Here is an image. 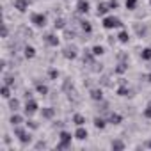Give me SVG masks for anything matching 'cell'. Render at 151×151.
Returning <instances> with one entry per match:
<instances>
[{"label": "cell", "instance_id": "cell-1", "mask_svg": "<svg viewBox=\"0 0 151 151\" xmlns=\"http://www.w3.org/2000/svg\"><path fill=\"white\" fill-rule=\"evenodd\" d=\"M14 135L20 139V142H22V144H29V142L32 140L30 133H27L23 128H20V124H16V126H14Z\"/></svg>", "mask_w": 151, "mask_h": 151}, {"label": "cell", "instance_id": "cell-2", "mask_svg": "<svg viewBox=\"0 0 151 151\" xmlns=\"http://www.w3.org/2000/svg\"><path fill=\"white\" fill-rule=\"evenodd\" d=\"M121 20L116 18V16H105L103 18V27L105 29H116V27H121Z\"/></svg>", "mask_w": 151, "mask_h": 151}, {"label": "cell", "instance_id": "cell-3", "mask_svg": "<svg viewBox=\"0 0 151 151\" xmlns=\"http://www.w3.org/2000/svg\"><path fill=\"white\" fill-rule=\"evenodd\" d=\"M69 144H71V133H68V132H60V142H59L57 149H68Z\"/></svg>", "mask_w": 151, "mask_h": 151}, {"label": "cell", "instance_id": "cell-4", "mask_svg": "<svg viewBox=\"0 0 151 151\" xmlns=\"http://www.w3.org/2000/svg\"><path fill=\"white\" fill-rule=\"evenodd\" d=\"M30 22L36 25V27H45L46 25V16L45 14H39V13H34L30 16Z\"/></svg>", "mask_w": 151, "mask_h": 151}, {"label": "cell", "instance_id": "cell-5", "mask_svg": "<svg viewBox=\"0 0 151 151\" xmlns=\"http://www.w3.org/2000/svg\"><path fill=\"white\" fill-rule=\"evenodd\" d=\"M30 0H14V9H18L20 13H25L29 9Z\"/></svg>", "mask_w": 151, "mask_h": 151}, {"label": "cell", "instance_id": "cell-6", "mask_svg": "<svg viewBox=\"0 0 151 151\" xmlns=\"http://www.w3.org/2000/svg\"><path fill=\"white\" fill-rule=\"evenodd\" d=\"M34 112H37V103L34 100H27V105H25V114L27 116H32Z\"/></svg>", "mask_w": 151, "mask_h": 151}, {"label": "cell", "instance_id": "cell-7", "mask_svg": "<svg viewBox=\"0 0 151 151\" xmlns=\"http://www.w3.org/2000/svg\"><path fill=\"white\" fill-rule=\"evenodd\" d=\"M77 9H78V13H82V14H87V13H89V2H87V0H78Z\"/></svg>", "mask_w": 151, "mask_h": 151}, {"label": "cell", "instance_id": "cell-8", "mask_svg": "<svg viewBox=\"0 0 151 151\" xmlns=\"http://www.w3.org/2000/svg\"><path fill=\"white\" fill-rule=\"evenodd\" d=\"M45 41H46V45H50V46H57V45H59V37H57L55 34H46V36H45Z\"/></svg>", "mask_w": 151, "mask_h": 151}, {"label": "cell", "instance_id": "cell-9", "mask_svg": "<svg viewBox=\"0 0 151 151\" xmlns=\"http://www.w3.org/2000/svg\"><path fill=\"white\" fill-rule=\"evenodd\" d=\"M75 139H78V140L87 139V130H86L84 126H78V128H77V132H75Z\"/></svg>", "mask_w": 151, "mask_h": 151}, {"label": "cell", "instance_id": "cell-10", "mask_svg": "<svg viewBox=\"0 0 151 151\" xmlns=\"http://www.w3.org/2000/svg\"><path fill=\"white\" fill-rule=\"evenodd\" d=\"M123 121V117L119 116V114H116V112H112L110 116H109V123H112V124H119Z\"/></svg>", "mask_w": 151, "mask_h": 151}, {"label": "cell", "instance_id": "cell-11", "mask_svg": "<svg viewBox=\"0 0 151 151\" xmlns=\"http://www.w3.org/2000/svg\"><path fill=\"white\" fill-rule=\"evenodd\" d=\"M64 57L66 59H75V57H77V48H73V46L71 48H66L64 50Z\"/></svg>", "mask_w": 151, "mask_h": 151}, {"label": "cell", "instance_id": "cell-12", "mask_svg": "<svg viewBox=\"0 0 151 151\" xmlns=\"http://www.w3.org/2000/svg\"><path fill=\"white\" fill-rule=\"evenodd\" d=\"M109 9H110V6H109V4H98V16L107 14V13H109Z\"/></svg>", "mask_w": 151, "mask_h": 151}, {"label": "cell", "instance_id": "cell-13", "mask_svg": "<svg viewBox=\"0 0 151 151\" xmlns=\"http://www.w3.org/2000/svg\"><path fill=\"white\" fill-rule=\"evenodd\" d=\"M73 123L77 124V126H84L86 119H84V116H80V114H75V116H73Z\"/></svg>", "mask_w": 151, "mask_h": 151}, {"label": "cell", "instance_id": "cell-14", "mask_svg": "<svg viewBox=\"0 0 151 151\" xmlns=\"http://www.w3.org/2000/svg\"><path fill=\"white\" fill-rule=\"evenodd\" d=\"M36 91H37L39 94H43V96H45V94H48V87H46L45 84H39V82L36 84Z\"/></svg>", "mask_w": 151, "mask_h": 151}, {"label": "cell", "instance_id": "cell-15", "mask_svg": "<svg viewBox=\"0 0 151 151\" xmlns=\"http://www.w3.org/2000/svg\"><path fill=\"white\" fill-rule=\"evenodd\" d=\"M117 94H119V96H130V94H132V91H130V87L121 86V87L117 89Z\"/></svg>", "mask_w": 151, "mask_h": 151}, {"label": "cell", "instance_id": "cell-16", "mask_svg": "<svg viewBox=\"0 0 151 151\" xmlns=\"http://www.w3.org/2000/svg\"><path fill=\"white\" fill-rule=\"evenodd\" d=\"M91 98H93V100H100V101H101V100H103V94H101V91H100V89H93V91H91Z\"/></svg>", "mask_w": 151, "mask_h": 151}, {"label": "cell", "instance_id": "cell-17", "mask_svg": "<svg viewBox=\"0 0 151 151\" xmlns=\"http://www.w3.org/2000/svg\"><path fill=\"white\" fill-rule=\"evenodd\" d=\"M105 124H107V123H105V119H101V117H94V126H96V128L103 130V128H105Z\"/></svg>", "mask_w": 151, "mask_h": 151}, {"label": "cell", "instance_id": "cell-18", "mask_svg": "<svg viewBox=\"0 0 151 151\" xmlns=\"http://www.w3.org/2000/svg\"><path fill=\"white\" fill-rule=\"evenodd\" d=\"M140 57H142L144 60H151V48H144V50L140 52Z\"/></svg>", "mask_w": 151, "mask_h": 151}, {"label": "cell", "instance_id": "cell-19", "mask_svg": "<svg viewBox=\"0 0 151 151\" xmlns=\"http://www.w3.org/2000/svg\"><path fill=\"white\" fill-rule=\"evenodd\" d=\"M0 94H2V98L9 100V96H11V93H9V86H2V89H0Z\"/></svg>", "mask_w": 151, "mask_h": 151}, {"label": "cell", "instance_id": "cell-20", "mask_svg": "<svg viewBox=\"0 0 151 151\" xmlns=\"http://www.w3.org/2000/svg\"><path fill=\"white\" fill-rule=\"evenodd\" d=\"M34 55H36V50H34L32 46H25V57H27V59H32Z\"/></svg>", "mask_w": 151, "mask_h": 151}, {"label": "cell", "instance_id": "cell-21", "mask_svg": "<svg viewBox=\"0 0 151 151\" xmlns=\"http://www.w3.org/2000/svg\"><path fill=\"white\" fill-rule=\"evenodd\" d=\"M41 114H43V117H46V119H52L55 112H53V109H43V112H41Z\"/></svg>", "mask_w": 151, "mask_h": 151}, {"label": "cell", "instance_id": "cell-22", "mask_svg": "<svg viewBox=\"0 0 151 151\" xmlns=\"http://www.w3.org/2000/svg\"><path fill=\"white\" fill-rule=\"evenodd\" d=\"M126 69H128V64L121 62V64H117V68H116V73H117V75H121V73H124Z\"/></svg>", "mask_w": 151, "mask_h": 151}, {"label": "cell", "instance_id": "cell-23", "mask_svg": "<svg viewBox=\"0 0 151 151\" xmlns=\"http://www.w3.org/2000/svg\"><path fill=\"white\" fill-rule=\"evenodd\" d=\"M23 119H22V116H18V114H13V117H11V124L13 126H16V124H20Z\"/></svg>", "mask_w": 151, "mask_h": 151}, {"label": "cell", "instance_id": "cell-24", "mask_svg": "<svg viewBox=\"0 0 151 151\" xmlns=\"http://www.w3.org/2000/svg\"><path fill=\"white\" fill-rule=\"evenodd\" d=\"M117 37H119V41H121V43H128V39H130V37H128V32H126V30L119 32V36H117Z\"/></svg>", "mask_w": 151, "mask_h": 151}, {"label": "cell", "instance_id": "cell-25", "mask_svg": "<svg viewBox=\"0 0 151 151\" xmlns=\"http://www.w3.org/2000/svg\"><path fill=\"white\" fill-rule=\"evenodd\" d=\"M82 30H84V32H87V34H91V32H93V27L89 25V22H82Z\"/></svg>", "mask_w": 151, "mask_h": 151}, {"label": "cell", "instance_id": "cell-26", "mask_svg": "<svg viewBox=\"0 0 151 151\" xmlns=\"http://www.w3.org/2000/svg\"><path fill=\"white\" fill-rule=\"evenodd\" d=\"M66 27V22H64V18H59V20H55V29H64Z\"/></svg>", "mask_w": 151, "mask_h": 151}, {"label": "cell", "instance_id": "cell-27", "mask_svg": "<svg viewBox=\"0 0 151 151\" xmlns=\"http://www.w3.org/2000/svg\"><path fill=\"white\" fill-rule=\"evenodd\" d=\"M103 52H105L103 46H94V48H93V55H96V57H98V55H103Z\"/></svg>", "mask_w": 151, "mask_h": 151}, {"label": "cell", "instance_id": "cell-28", "mask_svg": "<svg viewBox=\"0 0 151 151\" xmlns=\"http://www.w3.org/2000/svg\"><path fill=\"white\" fill-rule=\"evenodd\" d=\"M112 149H124V144L121 140H114L112 142Z\"/></svg>", "mask_w": 151, "mask_h": 151}, {"label": "cell", "instance_id": "cell-29", "mask_svg": "<svg viewBox=\"0 0 151 151\" xmlns=\"http://www.w3.org/2000/svg\"><path fill=\"white\" fill-rule=\"evenodd\" d=\"M9 107H11L13 110H18V107H20V101H18V100H9Z\"/></svg>", "mask_w": 151, "mask_h": 151}, {"label": "cell", "instance_id": "cell-30", "mask_svg": "<svg viewBox=\"0 0 151 151\" xmlns=\"http://www.w3.org/2000/svg\"><path fill=\"white\" fill-rule=\"evenodd\" d=\"M135 6H137V0H126V7L128 9H135Z\"/></svg>", "mask_w": 151, "mask_h": 151}, {"label": "cell", "instance_id": "cell-31", "mask_svg": "<svg viewBox=\"0 0 151 151\" xmlns=\"http://www.w3.org/2000/svg\"><path fill=\"white\" fill-rule=\"evenodd\" d=\"M48 75H50V78H57V77H59V71H57V69H50Z\"/></svg>", "mask_w": 151, "mask_h": 151}, {"label": "cell", "instance_id": "cell-32", "mask_svg": "<svg viewBox=\"0 0 151 151\" xmlns=\"http://www.w3.org/2000/svg\"><path fill=\"white\" fill-rule=\"evenodd\" d=\"M27 126L32 128V130H36V128H37V123H36V121H27Z\"/></svg>", "mask_w": 151, "mask_h": 151}, {"label": "cell", "instance_id": "cell-33", "mask_svg": "<svg viewBox=\"0 0 151 151\" xmlns=\"http://www.w3.org/2000/svg\"><path fill=\"white\" fill-rule=\"evenodd\" d=\"M144 117H147V119H151V105L144 110Z\"/></svg>", "mask_w": 151, "mask_h": 151}, {"label": "cell", "instance_id": "cell-34", "mask_svg": "<svg viewBox=\"0 0 151 151\" xmlns=\"http://www.w3.org/2000/svg\"><path fill=\"white\" fill-rule=\"evenodd\" d=\"M13 84H14V80H13L11 77H6V86H9V87H11Z\"/></svg>", "mask_w": 151, "mask_h": 151}, {"label": "cell", "instance_id": "cell-35", "mask_svg": "<svg viewBox=\"0 0 151 151\" xmlns=\"http://www.w3.org/2000/svg\"><path fill=\"white\" fill-rule=\"evenodd\" d=\"M109 6H110V9H116V7H117V0H110Z\"/></svg>", "mask_w": 151, "mask_h": 151}, {"label": "cell", "instance_id": "cell-36", "mask_svg": "<svg viewBox=\"0 0 151 151\" xmlns=\"http://www.w3.org/2000/svg\"><path fill=\"white\" fill-rule=\"evenodd\" d=\"M2 36H4V37H7V27H6V25L2 27Z\"/></svg>", "mask_w": 151, "mask_h": 151}, {"label": "cell", "instance_id": "cell-37", "mask_svg": "<svg viewBox=\"0 0 151 151\" xmlns=\"http://www.w3.org/2000/svg\"><path fill=\"white\" fill-rule=\"evenodd\" d=\"M146 146H147V147H151V140H149V142H147V144H146Z\"/></svg>", "mask_w": 151, "mask_h": 151}, {"label": "cell", "instance_id": "cell-38", "mask_svg": "<svg viewBox=\"0 0 151 151\" xmlns=\"http://www.w3.org/2000/svg\"><path fill=\"white\" fill-rule=\"evenodd\" d=\"M147 80H149V82H151V75H149V77H147Z\"/></svg>", "mask_w": 151, "mask_h": 151}, {"label": "cell", "instance_id": "cell-39", "mask_svg": "<svg viewBox=\"0 0 151 151\" xmlns=\"http://www.w3.org/2000/svg\"><path fill=\"white\" fill-rule=\"evenodd\" d=\"M149 2H151V0H149Z\"/></svg>", "mask_w": 151, "mask_h": 151}]
</instances>
